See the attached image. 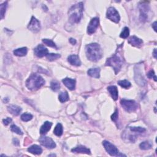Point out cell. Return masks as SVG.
I'll return each mask as SVG.
<instances>
[{
	"instance_id": "6da1fadb",
	"label": "cell",
	"mask_w": 157,
	"mask_h": 157,
	"mask_svg": "<svg viewBox=\"0 0 157 157\" xmlns=\"http://www.w3.org/2000/svg\"><path fill=\"white\" fill-rule=\"evenodd\" d=\"M85 53L87 58L94 62L98 61L103 57V51L97 43H92L86 45Z\"/></svg>"
},
{
	"instance_id": "7a4b0ae2",
	"label": "cell",
	"mask_w": 157,
	"mask_h": 157,
	"mask_svg": "<svg viewBox=\"0 0 157 157\" xmlns=\"http://www.w3.org/2000/svg\"><path fill=\"white\" fill-rule=\"evenodd\" d=\"M84 4L79 3L73 5L68 11V17L70 22L72 23H79L83 16Z\"/></svg>"
},
{
	"instance_id": "3957f363",
	"label": "cell",
	"mask_w": 157,
	"mask_h": 157,
	"mask_svg": "<svg viewBox=\"0 0 157 157\" xmlns=\"http://www.w3.org/2000/svg\"><path fill=\"white\" fill-rule=\"evenodd\" d=\"M44 84V79L38 74H31L26 81V86L30 90H38Z\"/></svg>"
},
{
	"instance_id": "277c9868",
	"label": "cell",
	"mask_w": 157,
	"mask_h": 157,
	"mask_svg": "<svg viewBox=\"0 0 157 157\" xmlns=\"http://www.w3.org/2000/svg\"><path fill=\"white\" fill-rule=\"evenodd\" d=\"M123 63H124V58L121 55L119 54V52H117L113 56L107 58L106 66H112L115 71V74H117L121 70Z\"/></svg>"
},
{
	"instance_id": "5b68a950",
	"label": "cell",
	"mask_w": 157,
	"mask_h": 157,
	"mask_svg": "<svg viewBox=\"0 0 157 157\" xmlns=\"http://www.w3.org/2000/svg\"><path fill=\"white\" fill-rule=\"evenodd\" d=\"M122 107L128 112H134L138 109V104L134 100L123 99L120 101Z\"/></svg>"
},
{
	"instance_id": "8992f818",
	"label": "cell",
	"mask_w": 157,
	"mask_h": 157,
	"mask_svg": "<svg viewBox=\"0 0 157 157\" xmlns=\"http://www.w3.org/2000/svg\"><path fill=\"white\" fill-rule=\"evenodd\" d=\"M103 144L104 147V148L106 151L107 152V153L111 155V156H125L123 154H120V152L119 150L115 146L112 144L111 142H109L107 141H104L103 142Z\"/></svg>"
},
{
	"instance_id": "52a82bcc",
	"label": "cell",
	"mask_w": 157,
	"mask_h": 157,
	"mask_svg": "<svg viewBox=\"0 0 157 157\" xmlns=\"http://www.w3.org/2000/svg\"><path fill=\"white\" fill-rule=\"evenodd\" d=\"M135 74H134V80L141 87H144L146 85V80L142 74L141 68L139 66H136L135 67Z\"/></svg>"
},
{
	"instance_id": "ba28073f",
	"label": "cell",
	"mask_w": 157,
	"mask_h": 157,
	"mask_svg": "<svg viewBox=\"0 0 157 157\" xmlns=\"http://www.w3.org/2000/svg\"><path fill=\"white\" fill-rule=\"evenodd\" d=\"M106 17L107 18L111 20V21L116 23H118L120 20V17L118 11L114 8H113V7H111V8H109L107 9L106 13Z\"/></svg>"
},
{
	"instance_id": "9c48e42d",
	"label": "cell",
	"mask_w": 157,
	"mask_h": 157,
	"mask_svg": "<svg viewBox=\"0 0 157 157\" xmlns=\"http://www.w3.org/2000/svg\"><path fill=\"white\" fill-rule=\"evenodd\" d=\"M28 28L33 33H38L40 30V24L39 20L33 16L28 25Z\"/></svg>"
},
{
	"instance_id": "30bf717a",
	"label": "cell",
	"mask_w": 157,
	"mask_h": 157,
	"mask_svg": "<svg viewBox=\"0 0 157 157\" xmlns=\"http://www.w3.org/2000/svg\"><path fill=\"white\" fill-rule=\"evenodd\" d=\"M39 142L42 146L45 147L47 148H53L56 147V144L49 137H40L39 139Z\"/></svg>"
},
{
	"instance_id": "8fae6325",
	"label": "cell",
	"mask_w": 157,
	"mask_h": 157,
	"mask_svg": "<svg viewBox=\"0 0 157 157\" xmlns=\"http://www.w3.org/2000/svg\"><path fill=\"white\" fill-rule=\"evenodd\" d=\"M99 24V18L97 17L93 18L91 20L89 24H88L87 28V33L89 35H92L95 31H97L98 27Z\"/></svg>"
},
{
	"instance_id": "7c38bea8",
	"label": "cell",
	"mask_w": 157,
	"mask_h": 157,
	"mask_svg": "<svg viewBox=\"0 0 157 157\" xmlns=\"http://www.w3.org/2000/svg\"><path fill=\"white\" fill-rule=\"evenodd\" d=\"M139 10H140V20L142 22H146L148 18V11L149 10L148 6L144 3L139 4Z\"/></svg>"
},
{
	"instance_id": "4fadbf2b",
	"label": "cell",
	"mask_w": 157,
	"mask_h": 157,
	"mask_svg": "<svg viewBox=\"0 0 157 157\" xmlns=\"http://www.w3.org/2000/svg\"><path fill=\"white\" fill-rule=\"evenodd\" d=\"M35 55L39 58H42L44 56H47L49 54V51L47 48L43 45L40 44L38 45L34 50Z\"/></svg>"
},
{
	"instance_id": "5bb4252c",
	"label": "cell",
	"mask_w": 157,
	"mask_h": 157,
	"mask_svg": "<svg viewBox=\"0 0 157 157\" xmlns=\"http://www.w3.org/2000/svg\"><path fill=\"white\" fill-rule=\"evenodd\" d=\"M128 43L133 46L139 47H139L142 46L143 44V41L142 39L138 38V37H136L135 36H133L129 38V39H128Z\"/></svg>"
},
{
	"instance_id": "9a60e30c",
	"label": "cell",
	"mask_w": 157,
	"mask_h": 157,
	"mask_svg": "<svg viewBox=\"0 0 157 157\" xmlns=\"http://www.w3.org/2000/svg\"><path fill=\"white\" fill-rule=\"evenodd\" d=\"M62 82L68 89H70V90H73L75 89V87H76V80L74 79L66 77L63 79Z\"/></svg>"
},
{
	"instance_id": "2e32d148",
	"label": "cell",
	"mask_w": 157,
	"mask_h": 157,
	"mask_svg": "<svg viewBox=\"0 0 157 157\" xmlns=\"http://www.w3.org/2000/svg\"><path fill=\"white\" fill-rule=\"evenodd\" d=\"M67 61L71 65L76 66H79L81 65V61L76 55H71L68 57Z\"/></svg>"
},
{
	"instance_id": "e0dca14e",
	"label": "cell",
	"mask_w": 157,
	"mask_h": 157,
	"mask_svg": "<svg viewBox=\"0 0 157 157\" xmlns=\"http://www.w3.org/2000/svg\"><path fill=\"white\" fill-rule=\"evenodd\" d=\"M71 151L73 153H85L89 155L91 154L90 150L82 146H79L78 147H75L71 150Z\"/></svg>"
},
{
	"instance_id": "ac0fdd59",
	"label": "cell",
	"mask_w": 157,
	"mask_h": 157,
	"mask_svg": "<svg viewBox=\"0 0 157 157\" xmlns=\"http://www.w3.org/2000/svg\"><path fill=\"white\" fill-rule=\"evenodd\" d=\"M107 90L109 92V93H110V94L111 95V97L115 101L117 100L118 97H119V92H118V90L117 87L114 85L109 86L107 88Z\"/></svg>"
},
{
	"instance_id": "d6986e66",
	"label": "cell",
	"mask_w": 157,
	"mask_h": 157,
	"mask_svg": "<svg viewBox=\"0 0 157 157\" xmlns=\"http://www.w3.org/2000/svg\"><path fill=\"white\" fill-rule=\"evenodd\" d=\"M88 74L92 77L98 79L100 77V69L99 67L90 68L87 72Z\"/></svg>"
},
{
	"instance_id": "ffe728a7",
	"label": "cell",
	"mask_w": 157,
	"mask_h": 157,
	"mask_svg": "<svg viewBox=\"0 0 157 157\" xmlns=\"http://www.w3.org/2000/svg\"><path fill=\"white\" fill-rule=\"evenodd\" d=\"M28 151L34 155H40L43 152V149L38 145H33L28 148Z\"/></svg>"
},
{
	"instance_id": "44dd1931",
	"label": "cell",
	"mask_w": 157,
	"mask_h": 157,
	"mask_svg": "<svg viewBox=\"0 0 157 157\" xmlns=\"http://www.w3.org/2000/svg\"><path fill=\"white\" fill-rule=\"evenodd\" d=\"M8 111L13 115H18L21 112L22 109L16 105H10L8 107Z\"/></svg>"
},
{
	"instance_id": "7402d4cb",
	"label": "cell",
	"mask_w": 157,
	"mask_h": 157,
	"mask_svg": "<svg viewBox=\"0 0 157 157\" xmlns=\"http://www.w3.org/2000/svg\"><path fill=\"white\" fill-rule=\"evenodd\" d=\"M52 126V124L49 121H45L40 129V133L41 134H45L48 132Z\"/></svg>"
},
{
	"instance_id": "603a6c76",
	"label": "cell",
	"mask_w": 157,
	"mask_h": 157,
	"mask_svg": "<svg viewBox=\"0 0 157 157\" xmlns=\"http://www.w3.org/2000/svg\"><path fill=\"white\" fill-rule=\"evenodd\" d=\"M28 52V49L26 47H22L13 50V54L18 57H23L25 56Z\"/></svg>"
},
{
	"instance_id": "cb8c5ba5",
	"label": "cell",
	"mask_w": 157,
	"mask_h": 157,
	"mask_svg": "<svg viewBox=\"0 0 157 157\" xmlns=\"http://www.w3.org/2000/svg\"><path fill=\"white\" fill-rule=\"evenodd\" d=\"M63 128L62 125L61 124H58L54 129L53 131L54 134L57 136H61L63 134Z\"/></svg>"
},
{
	"instance_id": "d4e9b609",
	"label": "cell",
	"mask_w": 157,
	"mask_h": 157,
	"mask_svg": "<svg viewBox=\"0 0 157 157\" xmlns=\"http://www.w3.org/2000/svg\"><path fill=\"white\" fill-rule=\"evenodd\" d=\"M58 99L61 103H65V102L69 100V94H68L67 92H61L59 94Z\"/></svg>"
},
{
	"instance_id": "484cf974",
	"label": "cell",
	"mask_w": 157,
	"mask_h": 157,
	"mask_svg": "<svg viewBox=\"0 0 157 157\" xmlns=\"http://www.w3.org/2000/svg\"><path fill=\"white\" fill-rule=\"evenodd\" d=\"M118 84L121 86L122 88H124L125 89H128L129 87L131 86V83L127 80H119L118 82Z\"/></svg>"
},
{
	"instance_id": "4316f807",
	"label": "cell",
	"mask_w": 157,
	"mask_h": 157,
	"mask_svg": "<svg viewBox=\"0 0 157 157\" xmlns=\"http://www.w3.org/2000/svg\"><path fill=\"white\" fill-rule=\"evenodd\" d=\"M139 147L141 150H149L152 148V144H151V142H149L148 141H144L142 142L141 144L139 145Z\"/></svg>"
},
{
	"instance_id": "83f0119b",
	"label": "cell",
	"mask_w": 157,
	"mask_h": 157,
	"mask_svg": "<svg viewBox=\"0 0 157 157\" xmlns=\"http://www.w3.org/2000/svg\"><path fill=\"white\" fill-rule=\"evenodd\" d=\"M50 88L53 91L56 92L60 89V84L58 81L53 80L51 82V83H50Z\"/></svg>"
},
{
	"instance_id": "f1b7e54d",
	"label": "cell",
	"mask_w": 157,
	"mask_h": 157,
	"mask_svg": "<svg viewBox=\"0 0 157 157\" xmlns=\"http://www.w3.org/2000/svg\"><path fill=\"white\" fill-rule=\"evenodd\" d=\"M60 57H61V55L58 53H49L46 56L47 59L49 61H50L55 60L60 58Z\"/></svg>"
},
{
	"instance_id": "f546056e",
	"label": "cell",
	"mask_w": 157,
	"mask_h": 157,
	"mask_svg": "<svg viewBox=\"0 0 157 157\" xmlns=\"http://www.w3.org/2000/svg\"><path fill=\"white\" fill-rule=\"evenodd\" d=\"M7 5H8V3L5 2L0 5V13H1V18L3 19L4 17L6 10L7 8Z\"/></svg>"
},
{
	"instance_id": "4dcf8cb0",
	"label": "cell",
	"mask_w": 157,
	"mask_h": 157,
	"mask_svg": "<svg viewBox=\"0 0 157 157\" xmlns=\"http://www.w3.org/2000/svg\"><path fill=\"white\" fill-rule=\"evenodd\" d=\"M43 43H44V44L47 45V46H49V47H53V48H55V49L57 48V46H56V44H55V43L53 41H52V40L50 39H43Z\"/></svg>"
},
{
	"instance_id": "1f68e13d",
	"label": "cell",
	"mask_w": 157,
	"mask_h": 157,
	"mask_svg": "<svg viewBox=\"0 0 157 157\" xmlns=\"http://www.w3.org/2000/svg\"><path fill=\"white\" fill-rule=\"evenodd\" d=\"M129 129H130L131 131L135 132V133H144L146 131V129L142 127H129Z\"/></svg>"
},
{
	"instance_id": "d6a6232c",
	"label": "cell",
	"mask_w": 157,
	"mask_h": 157,
	"mask_svg": "<svg viewBox=\"0 0 157 157\" xmlns=\"http://www.w3.org/2000/svg\"><path fill=\"white\" fill-rule=\"evenodd\" d=\"M129 35V28H128V27H125V28H124V30H123V31H121L120 36L121 38L126 39V38H127L128 37Z\"/></svg>"
},
{
	"instance_id": "836d02e7",
	"label": "cell",
	"mask_w": 157,
	"mask_h": 157,
	"mask_svg": "<svg viewBox=\"0 0 157 157\" xmlns=\"http://www.w3.org/2000/svg\"><path fill=\"white\" fill-rule=\"evenodd\" d=\"M11 131L13 133H15L19 135H22L23 134V132L21 131V129H20L17 126L15 125H12L11 126Z\"/></svg>"
},
{
	"instance_id": "e575fe53",
	"label": "cell",
	"mask_w": 157,
	"mask_h": 157,
	"mask_svg": "<svg viewBox=\"0 0 157 157\" xmlns=\"http://www.w3.org/2000/svg\"><path fill=\"white\" fill-rule=\"evenodd\" d=\"M33 119V115L30 114L25 113L21 115V119L23 121H28Z\"/></svg>"
},
{
	"instance_id": "d590c367",
	"label": "cell",
	"mask_w": 157,
	"mask_h": 157,
	"mask_svg": "<svg viewBox=\"0 0 157 157\" xmlns=\"http://www.w3.org/2000/svg\"><path fill=\"white\" fill-rule=\"evenodd\" d=\"M147 76L148 78L150 79H153L155 81H156V77L155 76V74L154 72L153 71L151 70V71H150L148 74H147Z\"/></svg>"
},
{
	"instance_id": "8d00e7d4",
	"label": "cell",
	"mask_w": 157,
	"mask_h": 157,
	"mask_svg": "<svg viewBox=\"0 0 157 157\" xmlns=\"http://www.w3.org/2000/svg\"><path fill=\"white\" fill-rule=\"evenodd\" d=\"M118 116H119L118 111H117V109H116L115 112L111 116V119H112V120H113L114 121H117V120L118 119Z\"/></svg>"
},
{
	"instance_id": "74e56055",
	"label": "cell",
	"mask_w": 157,
	"mask_h": 157,
	"mask_svg": "<svg viewBox=\"0 0 157 157\" xmlns=\"http://www.w3.org/2000/svg\"><path fill=\"white\" fill-rule=\"evenodd\" d=\"M11 121H12V119H10V118H9V117H8V118L6 119H3V124H4V125H9L10 124V123L11 122Z\"/></svg>"
},
{
	"instance_id": "f35d334b",
	"label": "cell",
	"mask_w": 157,
	"mask_h": 157,
	"mask_svg": "<svg viewBox=\"0 0 157 157\" xmlns=\"http://www.w3.org/2000/svg\"><path fill=\"white\" fill-rule=\"evenodd\" d=\"M70 43L72 45H75L76 44V40L73 39V38H70Z\"/></svg>"
},
{
	"instance_id": "ab89813d",
	"label": "cell",
	"mask_w": 157,
	"mask_h": 157,
	"mask_svg": "<svg viewBox=\"0 0 157 157\" xmlns=\"http://www.w3.org/2000/svg\"><path fill=\"white\" fill-rule=\"evenodd\" d=\"M13 144H14L16 146L19 145V141L17 139H13Z\"/></svg>"
},
{
	"instance_id": "60d3db41",
	"label": "cell",
	"mask_w": 157,
	"mask_h": 157,
	"mask_svg": "<svg viewBox=\"0 0 157 157\" xmlns=\"http://www.w3.org/2000/svg\"><path fill=\"white\" fill-rule=\"evenodd\" d=\"M152 28H153V30H155V31H156V22H154V23L152 24Z\"/></svg>"
},
{
	"instance_id": "b9f144b4",
	"label": "cell",
	"mask_w": 157,
	"mask_h": 157,
	"mask_svg": "<svg viewBox=\"0 0 157 157\" xmlns=\"http://www.w3.org/2000/svg\"><path fill=\"white\" fill-rule=\"evenodd\" d=\"M153 56L155 58H156V49H155L153 51Z\"/></svg>"
}]
</instances>
